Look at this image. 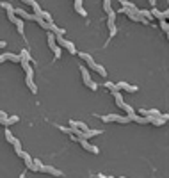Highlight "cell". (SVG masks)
Listing matches in <instances>:
<instances>
[{
    "label": "cell",
    "instance_id": "6da1fadb",
    "mask_svg": "<svg viewBox=\"0 0 169 178\" xmlns=\"http://www.w3.org/2000/svg\"><path fill=\"white\" fill-rule=\"evenodd\" d=\"M102 121L105 123H121V125H127L130 123V118L128 116H117V114H107V116H102Z\"/></svg>",
    "mask_w": 169,
    "mask_h": 178
},
{
    "label": "cell",
    "instance_id": "7a4b0ae2",
    "mask_svg": "<svg viewBox=\"0 0 169 178\" xmlns=\"http://www.w3.org/2000/svg\"><path fill=\"white\" fill-rule=\"evenodd\" d=\"M55 43H57V46H64V48H68V52L71 53V55H75L77 52V48H75V45L71 41H68L66 38H63V36H55Z\"/></svg>",
    "mask_w": 169,
    "mask_h": 178
},
{
    "label": "cell",
    "instance_id": "3957f363",
    "mask_svg": "<svg viewBox=\"0 0 169 178\" xmlns=\"http://www.w3.org/2000/svg\"><path fill=\"white\" fill-rule=\"evenodd\" d=\"M80 73H82V78H84V84L87 85L91 91H96V89H98V84H96L91 77H89V73H87V68H85V66H80Z\"/></svg>",
    "mask_w": 169,
    "mask_h": 178
},
{
    "label": "cell",
    "instance_id": "277c9868",
    "mask_svg": "<svg viewBox=\"0 0 169 178\" xmlns=\"http://www.w3.org/2000/svg\"><path fill=\"white\" fill-rule=\"evenodd\" d=\"M114 20H116V13L112 11L109 14V20H107V27H109V32H110V38L116 36V23H114Z\"/></svg>",
    "mask_w": 169,
    "mask_h": 178
},
{
    "label": "cell",
    "instance_id": "5b68a950",
    "mask_svg": "<svg viewBox=\"0 0 169 178\" xmlns=\"http://www.w3.org/2000/svg\"><path fill=\"white\" fill-rule=\"evenodd\" d=\"M149 14H151V18H157V20H160V21H164L169 16L167 11H159L157 7H153V9L149 11Z\"/></svg>",
    "mask_w": 169,
    "mask_h": 178
},
{
    "label": "cell",
    "instance_id": "8992f818",
    "mask_svg": "<svg viewBox=\"0 0 169 178\" xmlns=\"http://www.w3.org/2000/svg\"><path fill=\"white\" fill-rule=\"evenodd\" d=\"M116 89H123V91H127V93H137L139 91L137 85H130V84H127V82H117Z\"/></svg>",
    "mask_w": 169,
    "mask_h": 178
},
{
    "label": "cell",
    "instance_id": "52a82bcc",
    "mask_svg": "<svg viewBox=\"0 0 169 178\" xmlns=\"http://www.w3.org/2000/svg\"><path fill=\"white\" fill-rule=\"evenodd\" d=\"M39 171H43V173H50V175H53V176H63V173H61L59 169L52 168V166H45V164L39 166Z\"/></svg>",
    "mask_w": 169,
    "mask_h": 178
},
{
    "label": "cell",
    "instance_id": "ba28073f",
    "mask_svg": "<svg viewBox=\"0 0 169 178\" xmlns=\"http://www.w3.org/2000/svg\"><path fill=\"white\" fill-rule=\"evenodd\" d=\"M78 143L82 144V148H84L85 151H91V153H95V155H98V153H100V150H98L96 146H93V144H89V143H87L85 139H80Z\"/></svg>",
    "mask_w": 169,
    "mask_h": 178
},
{
    "label": "cell",
    "instance_id": "9c48e42d",
    "mask_svg": "<svg viewBox=\"0 0 169 178\" xmlns=\"http://www.w3.org/2000/svg\"><path fill=\"white\" fill-rule=\"evenodd\" d=\"M110 94H112V96H114V100H116V104H117V107H119V109H123V111H125V107H127V104H125V102H123V96H121V93H119V91H110Z\"/></svg>",
    "mask_w": 169,
    "mask_h": 178
},
{
    "label": "cell",
    "instance_id": "30bf717a",
    "mask_svg": "<svg viewBox=\"0 0 169 178\" xmlns=\"http://www.w3.org/2000/svg\"><path fill=\"white\" fill-rule=\"evenodd\" d=\"M21 157H23V160H25V166H27V168L32 169V171H38V168L34 166V158H32L29 153H25V151H23V155H21Z\"/></svg>",
    "mask_w": 169,
    "mask_h": 178
},
{
    "label": "cell",
    "instance_id": "8fae6325",
    "mask_svg": "<svg viewBox=\"0 0 169 178\" xmlns=\"http://www.w3.org/2000/svg\"><path fill=\"white\" fill-rule=\"evenodd\" d=\"M25 4H29V5H31V7H32V11H34L32 14H36V16H39V14H41V13H43V9H41V7H39V4H38V2H34V0H25Z\"/></svg>",
    "mask_w": 169,
    "mask_h": 178
},
{
    "label": "cell",
    "instance_id": "7c38bea8",
    "mask_svg": "<svg viewBox=\"0 0 169 178\" xmlns=\"http://www.w3.org/2000/svg\"><path fill=\"white\" fill-rule=\"evenodd\" d=\"M80 57H82V59H84L85 63H87V66H89L91 70H95V68H96V63H95V61H93V57H91L89 53H85V52H80Z\"/></svg>",
    "mask_w": 169,
    "mask_h": 178
},
{
    "label": "cell",
    "instance_id": "4fadbf2b",
    "mask_svg": "<svg viewBox=\"0 0 169 178\" xmlns=\"http://www.w3.org/2000/svg\"><path fill=\"white\" fill-rule=\"evenodd\" d=\"M70 126H73V128H78V130H82V132H87L89 128H87V125L85 123H82V121H70Z\"/></svg>",
    "mask_w": 169,
    "mask_h": 178
},
{
    "label": "cell",
    "instance_id": "5bb4252c",
    "mask_svg": "<svg viewBox=\"0 0 169 178\" xmlns=\"http://www.w3.org/2000/svg\"><path fill=\"white\" fill-rule=\"evenodd\" d=\"M5 59H9V61H13V63H20L21 61V57H20V53H11V52H5V53H2Z\"/></svg>",
    "mask_w": 169,
    "mask_h": 178
},
{
    "label": "cell",
    "instance_id": "9a60e30c",
    "mask_svg": "<svg viewBox=\"0 0 169 178\" xmlns=\"http://www.w3.org/2000/svg\"><path fill=\"white\" fill-rule=\"evenodd\" d=\"M20 121V118L18 116H11V118H5V119H2L0 123L2 125H5V126H9V125H14V123H18Z\"/></svg>",
    "mask_w": 169,
    "mask_h": 178
},
{
    "label": "cell",
    "instance_id": "2e32d148",
    "mask_svg": "<svg viewBox=\"0 0 169 178\" xmlns=\"http://www.w3.org/2000/svg\"><path fill=\"white\" fill-rule=\"evenodd\" d=\"M75 9H77V13H78L80 16H87V11L82 7V2H80V0H75Z\"/></svg>",
    "mask_w": 169,
    "mask_h": 178
},
{
    "label": "cell",
    "instance_id": "e0dca14e",
    "mask_svg": "<svg viewBox=\"0 0 169 178\" xmlns=\"http://www.w3.org/2000/svg\"><path fill=\"white\" fill-rule=\"evenodd\" d=\"M14 25H16V29H18V32H20V36H25V21L21 20V18H18Z\"/></svg>",
    "mask_w": 169,
    "mask_h": 178
},
{
    "label": "cell",
    "instance_id": "ac0fdd59",
    "mask_svg": "<svg viewBox=\"0 0 169 178\" xmlns=\"http://www.w3.org/2000/svg\"><path fill=\"white\" fill-rule=\"evenodd\" d=\"M39 18H41L43 21H46V23H48V25H52V23H53L52 16H50V14H48V13H46V11H43L41 14H39Z\"/></svg>",
    "mask_w": 169,
    "mask_h": 178
},
{
    "label": "cell",
    "instance_id": "d6986e66",
    "mask_svg": "<svg viewBox=\"0 0 169 178\" xmlns=\"http://www.w3.org/2000/svg\"><path fill=\"white\" fill-rule=\"evenodd\" d=\"M13 146H14V151H16V155H18V157H21V155H23V150H21V144H20V141H18V139L13 143Z\"/></svg>",
    "mask_w": 169,
    "mask_h": 178
},
{
    "label": "cell",
    "instance_id": "ffe728a7",
    "mask_svg": "<svg viewBox=\"0 0 169 178\" xmlns=\"http://www.w3.org/2000/svg\"><path fill=\"white\" fill-rule=\"evenodd\" d=\"M100 134H102V132H100V130H87V132H84V139H85V141H87V139H89V137L100 136Z\"/></svg>",
    "mask_w": 169,
    "mask_h": 178
},
{
    "label": "cell",
    "instance_id": "44dd1931",
    "mask_svg": "<svg viewBox=\"0 0 169 178\" xmlns=\"http://www.w3.org/2000/svg\"><path fill=\"white\" fill-rule=\"evenodd\" d=\"M48 46H50V48H55V46H57V43H55V34H52V32H50V34H48Z\"/></svg>",
    "mask_w": 169,
    "mask_h": 178
},
{
    "label": "cell",
    "instance_id": "7402d4cb",
    "mask_svg": "<svg viewBox=\"0 0 169 178\" xmlns=\"http://www.w3.org/2000/svg\"><path fill=\"white\" fill-rule=\"evenodd\" d=\"M25 82H27V85L31 87L32 94H36V93H38V85L34 84V80H31V78H25Z\"/></svg>",
    "mask_w": 169,
    "mask_h": 178
},
{
    "label": "cell",
    "instance_id": "603a6c76",
    "mask_svg": "<svg viewBox=\"0 0 169 178\" xmlns=\"http://www.w3.org/2000/svg\"><path fill=\"white\" fill-rule=\"evenodd\" d=\"M20 57H21V61H27V63H31V61H32L31 53L27 52V50H21V52H20Z\"/></svg>",
    "mask_w": 169,
    "mask_h": 178
},
{
    "label": "cell",
    "instance_id": "cb8c5ba5",
    "mask_svg": "<svg viewBox=\"0 0 169 178\" xmlns=\"http://www.w3.org/2000/svg\"><path fill=\"white\" fill-rule=\"evenodd\" d=\"M4 136H5V139H7V141H9L11 144H13V143H14V141H16V137L13 136V134H11L9 130H5V132H4Z\"/></svg>",
    "mask_w": 169,
    "mask_h": 178
},
{
    "label": "cell",
    "instance_id": "d4e9b609",
    "mask_svg": "<svg viewBox=\"0 0 169 178\" xmlns=\"http://www.w3.org/2000/svg\"><path fill=\"white\" fill-rule=\"evenodd\" d=\"M96 71H98V73L102 75V77H107V71H105V68H103V66H102V64H96V68H95Z\"/></svg>",
    "mask_w": 169,
    "mask_h": 178
},
{
    "label": "cell",
    "instance_id": "484cf974",
    "mask_svg": "<svg viewBox=\"0 0 169 178\" xmlns=\"http://www.w3.org/2000/svg\"><path fill=\"white\" fill-rule=\"evenodd\" d=\"M0 7H4V9H7V13H9V11H14V7L11 5L9 2H0Z\"/></svg>",
    "mask_w": 169,
    "mask_h": 178
},
{
    "label": "cell",
    "instance_id": "4316f807",
    "mask_svg": "<svg viewBox=\"0 0 169 178\" xmlns=\"http://www.w3.org/2000/svg\"><path fill=\"white\" fill-rule=\"evenodd\" d=\"M7 18L11 20V23H16V20H18L16 14H14V11H9V13H7Z\"/></svg>",
    "mask_w": 169,
    "mask_h": 178
},
{
    "label": "cell",
    "instance_id": "83f0119b",
    "mask_svg": "<svg viewBox=\"0 0 169 178\" xmlns=\"http://www.w3.org/2000/svg\"><path fill=\"white\" fill-rule=\"evenodd\" d=\"M103 9H105L107 14H110V13H112V9H110V2H109V0H105V2H103Z\"/></svg>",
    "mask_w": 169,
    "mask_h": 178
},
{
    "label": "cell",
    "instance_id": "f1b7e54d",
    "mask_svg": "<svg viewBox=\"0 0 169 178\" xmlns=\"http://www.w3.org/2000/svg\"><path fill=\"white\" fill-rule=\"evenodd\" d=\"M61 53H63L61 46H55V48H53V55H55V59H59V57H61Z\"/></svg>",
    "mask_w": 169,
    "mask_h": 178
},
{
    "label": "cell",
    "instance_id": "f546056e",
    "mask_svg": "<svg viewBox=\"0 0 169 178\" xmlns=\"http://www.w3.org/2000/svg\"><path fill=\"white\" fill-rule=\"evenodd\" d=\"M160 27H162V31L166 32V34L169 32V25H167V21H166V20H164V21H160Z\"/></svg>",
    "mask_w": 169,
    "mask_h": 178
},
{
    "label": "cell",
    "instance_id": "4dcf8cb0",
    "mask_svg": "<svg viewBox=\"0 0 169 178\" xmlns=\"http://www.w3.org/2000/svg\"><path fill=\"white\" fill-rule=\"evenodd\" d=\"M20 64H21V68L27 71V70H31V63H27V61H20Z\"/></svg>",
    "mask_w": 169,
    "mask_h": 178
},
{
    "label": "cell",
    "instance_id": "1f68e13d",
    "mask_svg": "<svg viewBox=\"0 0 169 178\" xmlns=\"http://www.w3.org/2000/svg\"><path fill=\"white\" fill-rule=\"evenodd\" d=\"M63 132H66V134H71V126H59Z\"/></svg>",
    "mask_w": 169,
    "mask_h": 178
},
{
    "label": "cell",
    "instance_id": "d6a6232c",
    "mask_svg": "<svg viewBox=\"0 0 169 178\" xmlns=\"http://www.w3.org/2000/svg\"><path fill=\"white\" fill-rule=\"evenodd\" d=\"M107 87H109V89H110V91H116V85H114V84H112V82H107Z\"/></svg>",
    "mask_w": 169,
    "mask_h": 178
},
{
    "label": "cell",
    "instance_id": "836d02e7",
    "mask_svg": "<svg viewBox=\"0 0 169 178\" xmlns=\"http://www.w3.org/2000/svg\"><path fill=\"white\" fill-rule=\"evenodd\" d=\"M5 118H7V116H5V112H4V111H0V119H5Z\"/></svg>",
    "mask_w": 169,
    "mask_h": 178
},
{
    "label": "cell",
    "instance_id": "e575fe53",
    "mask_svg": "<svg viewBox=\"0 0 169 178\" xmlns=\"http://www.w3.org/2000/svg\"><path fill=\"white\" fill-rule=\"evenodd\" d=\"M70 139H71V141H75V143H78V141H80L78 137H75V136H70Z\"/></svg>",
    "mask_w": 169,
    "mask_h": 178
},
{
    "label": "cell",
    "instance_id": "d590c367",
    "mask_svg": "<svg viewBox=\"0 0 169 178\" xmlns=\"http://www.w3.org/2000/svg\"><path fill=\"white\" fill-rule=\"evenodd\" d=\"M98 178H114V176H105V175H102V173H100V175H98Z\"/></svg>",
    "mask_w": 169,
    "mask_h": 178
},
{
    "label": "cell",
    "instance_id": "8d00e7d4",
    "mask_svg": "<svg viewBox=\"0 0 169 178\" xmlns=\"http://www.w3.org/2000/svg\"><path fill=\"white\" fill-rule=\"evenodd\" d=\"M4 61H5V57H4V55H0V64L4 63Z\"/></svg>",
    "mask_w": 169,
    "mask_h": 178
},
{
    "label": "cell",
    "instance_id": "74e56055",
    "mask_svg": "<svg viewBox=\"0 0 169 178\" xmlns=\"http://www.w3.org/2000/svg\"><path fill=\"white\" fill-rule=\"evenodd\" d=\"M5 46V41H0V48H4Z\"/></svg>",
    "mask_w": 169,
    "mask_h": 178
},
{
    "label": "cell",
    "instance_id": "f35d334b",
    "mask_svg": "<svg viewBox=\"0 0 169 178\" xmlns=\"http://www.w3.org/2000/svg\"><path fill=\"white\" fill-rule=\"evenodd\" d=\"M20 178H25V175H20Z\"/></svg>",
    "mask_w": 169,
    "mask_h": 178
},
{
    "label": "cell",
    "instance_id": "ab89813d",
    "mask_svg": "<svg viewBox=\"0 0 169 178\" xmlns=\"http://www.w3.org/2000/svg\"><path fill=\"white\" fill-rule=\"evenodd\" d=\"M121 178H125V176H121Z\"/></svg>",
    "mask_w": 169,
    "mask_h": 178
},
{
    "label": "cell",
    "instance_id": "60d3db41",
    "mask_svg": "<svg viewBox=\"0 0 169 178\" xmlns=\"http://www.w3.org/2000/svg\"><path fill=\"white\" fill-rule=\"evenodd\" d=\"M0 121H2V119H0Z\"/></svg>",
    "mask_w": 169,
    "mask_h": 178
}]
</instances>
